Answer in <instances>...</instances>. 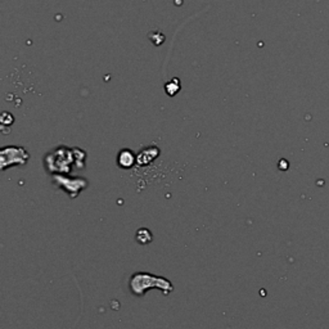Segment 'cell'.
Returning <instances> with one entry per match:
<instances>
[{"instance_id":"obj_4","label":"cell","mask_w":329,"mask_h":329,"mask_svg":"<svg viewBox=\"0 0 329 329\" xmlns=\"http://www.w3.org/2000/svg\"><path fill=\"white\" fill-rule=\"evenodd\" d=\"M54 179H56V183H58L59 187L63 188L65 192L69 193V196L72 198L76 197L77 194L88 185L85 179H67V177H63L62 175H57V176H54Z\"/></svg>"},{"instance_id":"obj_8","label":"cell","mask_w":329,"mask_h":329,"mask_svg":"<svg viewBox=\"0 0 329 329\" xmlns=\"http://www.w3.org/2000/svg\"><path fill=\"white\" fill-rule=\"evenodd\" d=\"M136 241H138L140 244H148L152 241V234L149 232L148 229L142 228L139 229L138 233H136Z\"/></svg>"},{"instance_id":"obj_7","label":"cell","mask_w":329,"mask_h":329,"mask_svg":"<svg viewBox=\"0 0 329 329\" xmlns=\"http://www.w3.org/2000/svg\"><path fill=\"white\" fill-rule=\"evenodd\" d=\"M181 89V84L180 80L177 79V77H173L170 81H167L165 84V90H166L167 95H170V97H174V95H176Z\"/></svg>"},{"instance_id":"obj_1","label":"cell","mask_w":329,"mask_h":329,"mask_svg":"<svg viewBox=\"0 0 329 329\" xmlns=\"http://www.w3.org/2000/svg\"><path fill=\"white\" fill-rule=\"evenodd\" d=\"M157 287L163 291V295H169V292L173 291V284L165 278L154 277L147 273H136L132 277L130 281V288L134 295L143 296L146 295L148 288Z\"/></svg>"},{"instance_id":"obj_6","label":"cell","mask_w":329,"mask_h":329,"mask_svg":"<svg viewBox=\"0 0 329 329\" xmlns=\"http://www.w3.org/2000/svg\"><path fill=\"white\" fill-rule=\"evenodd\" d=\"M136 162L135 153L130 151L129 148L121 149L117 156V163L121 169H130L134 166V163Z\"/></svg>"},{"instance_id":"obj_2","label":"cell","mask_w":329,"mask_h":329,"mask_svg":"<svg viewBox=\"0 0 329 329\" xmlns=\"http://www.w3.org/2000/svg\"><path fill=\"white\" fill-rule=\"evenodd\" d=\"M49 171H58V173H69V165L76 163L73 149L67 147H59L56 151H53L45 157V165Z\"/></svg>"},{"instance_id":"obj_3","label":"cell","mask_w":329,"mask_h":329,"mask_svg":"<svg viewBox=\"0 0 329 329\" xmlns=\"http://www.w3.org/2000/svg\"><path fill=\"white\" fill-rule=\"evenodd\" d=\"M28 159V152L23 147H4L0 152L1 169L5 170L8 166L24 165Z\"/></svg>"},{"instance_id":"obj_5","label":"cell","mask_w":329,"mask_h":329,"mask_svg":"<svg viewBox=\"0 0 329 329\" xmlns=\"http://www.w3.org/2000/svg\"><path fill=\"white\" fill-rule=\"evenodd\" d=\"M159 156V149L157 147H149V148L143 149L140 151V153L136 157V163L140 165V166H146V165H149V163H152L157 157Z\"/></svg>"}]
</instances>
